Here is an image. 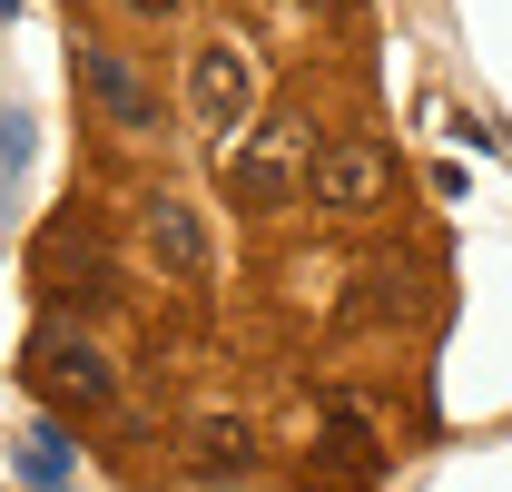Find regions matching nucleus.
Returning a JSON list of instances; mask_svg holds the SVG:
<instances>
[{"label":"nucleus","mask_w":512,"mask_h":492,"mask_svg":"<svg viewBox=\"0 0 512 492\" xmlns=\"http://www.w3.org/2000/svg\"><path fill=\"white\" fill-rule=\"evenodd\" d=\"M306 158H316V138H306V119H296V109H256V119L217 148V178H227V197H237V207H276L286 187L306 178Z\"/></svg>","instance_id":"nucleus-1"},{"label":"nucleus","mask_w":512,"mask_h":492,"mask_svg":"<svg viewBox=\"0 0 512 492\" xmlns=\"http://www.w3.org/2000/svg\"><path fill=\"white\" fill-rule=\"evenodd\" d=\"M256 99H266V79H256L247 40H197V50H188V119L207 128L217 148L256 119Z\"/></svg>","instance_id":"nucleus-2"},{"label":"nucleus","mask_w":512,"mask_h":492,"mask_svg":"<svg viewBox=\"0 0 512 492\" xmlns=\"http://www.w3.org/2000/svg\"><path fill=\"white\" fill-rule=\"evenodd\" d=\"M30 394H40L50 414H99V404L119 394V374H109V355H99L79 325H40V335H30Z\"/></svg>","instance_id":"nucleus-3"},{"label":"nucleus","mask_w":512,"mask_h":492,"mask_svg":"<svg viewBox=\"0 0 512 492\" xmlns=\"http://www.w3.org/2000/svg\"><path fill=\"white\" fill-rule=\"evenodd\" d=\"M30 276H40V296L50 306H89V296H109V237H99V217L89 207H69V217H50L40 227V246H30Z\"/></svg>","instance_id":"nucleus-4"},{"label":"nucleus","mask_w":512,"mask_h":492,"mask_svg":"<svg viewBox=\"0 0 512 492\" xmlns=\"http://www.w3.org/2000/svg\"><path fill=\"white\" fill-rule=\"evenodd\" d=\"M306 187H316V207L325 217H375L384 197H394V158H384L375 138H325L316 158H306Z\"/></svg>","instance_id":"nucleus-5"},{"label":"nucleus","mask_w":512,"mask_h":492,"mask_svg":"<svg viewBox=\"0 0 512 492\" xmlns=\"http://www.w3.org/2000/svg\"><path fill=\"white\" fill-rule=\"evenodd\" d=\"M79 89L109 109V128H128V138H148L158 128V89L138 79V60L128 50H109V40H79Z\"/></svg>","instance_id":"nucleus-6"},{"label":"nucleus","mask_w":512,"mask_h":492,"mask_svg":"<svg viewBox=\"0 0 512 492\" xmlns=\"http://www.w3.org/2000/svg\"><path fill=\"white\" fill-rule=\"evenodd\" d=\"M138 237H148V256H158L178 286H197V276H207V227H197L188 197H148V207H138Z\"/></svg>","instance_id":"nucleus-7"},{"label":"nucleus","mask_w":512,"mask_h":492,"mask_svg":"<svg viewBox=\"0 0 512 492\" xmlns=\"http://www.w3.org/2000/svg\"><path fill=\"white\" fill-rule=\"evenodd\" d=\"M20 483H30V492H60V483H69V443H60V424H30V433H20Z\"/></svg>","instance_id":"nucleus-8"},{"label":"nucleus","mask_w":512,"mask_h":492,"mask_svg":"<svg viewBox=\"0 0 512 492\" xmlns=\"http://www.w3.org/2000/svg\"><path fill=\"white\" fill-rule=\"evenodd\" d=\"M325 463H335V473H365V463H375V433H365L355 404H325Z\"/></svg>","instance_id":"nucleus-9"},{"label":"nucleus","mask_w":512,"mask_h":492,"mask_svg":"<svg viewBox=\"0 0 512 492\" xmlns=\"http://www.w3.org/2000/svg\"><path fill=\"white\" fill-rule=\"evenodd\" d=\"M227 463H237V473H247V433H227V424H207V473H227Z\"/></svg>","instance_id":"nucleus-10"},{"label":"nucleus","mask_w":512,"mask_h":492,"mask_svg":"<svg viewBox=\"0 0 512 492\" xmlns=\"http://www.w3.org/2000/svg\"><path fill=\"white\" fill-rule=\"evenodd\" d=\"M128 20H168V10H178V0H119Z\"/></svg>","instance_id":"nucleus-11"},{"label":"nucleus","mask_w":512,"mask_h":492,"mask_svg":"<svg viewBox=\"0 0 512 492\" xmlns=\"http://www.w3.org/2000/svg\"><path fill=\"white\" fill-rule=\"evenodd\" d=\"M316 10H335V0H316Z\"/></svg>","instance_id":"nucleus-12"}]
</instances>
